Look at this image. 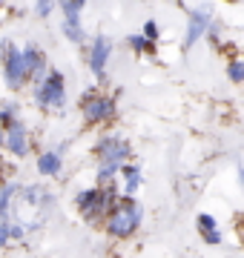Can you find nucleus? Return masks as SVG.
<instances>
[{
  "label": "nucleus",
  "mask_w": 244,
  "mask_h": 258,
  "mask_svg": "<svg viewBox=\"0 0 244 258\" xmlns=\"http://www.w3.org/2000/svg\"><path fill=\"white\" fill-rule=\"evenodd\" d=\"M6 52V83L9 89H20V83L26 81V72H23V63H20V52L15 46H3Z\"/></svg>",
  "instance_id": "4"
},
{
  "label": "nucleus",
  "mask_w": 244,
  "mask_h": 258,
  "mask_svg": "<svg viewBox=\"0 0 244 258\" xmlns=\"http://www.w3.org/2000/svg\"><path fill=\"white\" fill-rule=\"evenodd\" d=\"M35 101L40 103V106H55V109H60L66 101V92H64V75L60 72H49L43 81H40V86L35 89Z\"/></svg>",
  "instance_id": "2"
},
{
  "label": "nucleus",
  "mask_w": 244,
  "mask_h": 258,
  "mask_svg": "<svg viewBox=\"0 0 244 258\" xmlns=\"http://www.w3.org/2000/svg\"><path fill=\"white\" fill-rule=\"evenodd\" d=\"M109 37H98L92 43V55H89V66H92L95 75H103V66H106V57H109Z\"/></svg>",
  "instance_id": "7"
},
{
  "label": "nucleus",
  "mask_w": 244,
  "mask_h": 258,
  "mask_svg": "<svg viewBox=\"0 0 244 258\" xmlns=\"http://www.w3.org/2000/svg\"><path fill=\"white\" fill-rule=\"evenodd\" d=\"M60 9H64V15H66V26H78V15L84 12V3H81V0H69Z\"/></svg>",
  "instance_id": "10"
},
{
  "label": "nucleus",
  "mask_w": 244,
  "mask_h": 258,
  "mask_svg": "<svg viewBox=\"0 0 244 258\" xmlns=\"http://www.w3.org/2000/svg\"><path fill=\"white\" fill-rule=\"evenodd\" d=\"M115 169H118L115 164H101V169H98V181H101V184H106V181L115 175Z\"/></svg>",
  "instance_id": "14"
},
{
  "label": "nucleus",
  "mask_w": 244,
  "mask_h": 258,
  "mask_svg": "<svg viewBox=\"0 0 244 258\" xmlns=\"http://www.w3.org/2000/svg\"><path fill=\"white\" fill-rule=\"evenodd\" d=\"M18 192V186L15 184H6L3 189H0V215H6V210H9V201H12V195Z\"/></svg>",
  "instance_id": "11"
},
{
  "label": "nucleus",
  "mask_w": 244,
  "mask_h": 258,
  "mask_svg": "<svg viewBox=\"0 0 244 258\" xmlns=\"http://www.w3.org/2000/svg\"><path fill=\"white\" fill-rule=\"evenodd\" d=\"M130 43H132V49H152V43H150V40H144L141 35L130 37Z\"/></svg>",
  "instance_id": "17"
},
{
  "label": "nucleus",
  "mask_w": 244,
  "mask_h": 258,
  "mask_svg": "<svg viewBox=\"0 0 244 258\" xmlns=\"http://www.w3.org/2000/svg\"><path fill=\"white\" fill-rule=\"evenodd\" d=\"M158 37V26H155V20H147V26H144V40H155Z\"/></svg>",
  "instance_id": "16"
},
{
  "label": "nucleus",
  "mask_w": 244,
  "mask_h": 258,
  "mask_svg": "<svg viewBox=\"0 0 244 258\" xmlns=\"http://www.w3.org/2000/svg\"><path fill=\"white\" fill-rule=\"evenodd\" d=\"M52 12V3H38V15H49Z\"/></svg>",
  "instance_id": "22"
},
{
  "label": "nucleus",
  "mask_w": 244,
  "mask_h": 258,
  "mask_svg": "<svg viewBox=\"0 0 244 258\" xmlns=\"http://www.w3.org/2000/svg\"><path fill=\"white\" fill-rule=\"evenodd\" d=\"M198 227L204 232H213L216 230V218H213V215H198Z\"/></svg>",
  "instance_id": "15"
},
{
  "label": "nucleus",
  "mask_w": 244,
  "mask_h": 258,
  "mask_svg": "<svg viewBox=\"0 0 244 258\" xmlns=\"http://www.w3.org/2000/svg\"><path fill=\"white\" fill-rule=\"evenodd\" d=\"M124 175H127V192H135V186L141 184V175H138V169L135 166H124Z\"/></svg>",
  "instance_id": "12"
},
{
  "label": "nucleus",
  "mask_w": 244,
  "mask_h": 258,
  "mask_svg": "<svg viewBox=\"0 0 244 258\" xmlns=\"http://www.w3.org/2000/svg\"><path fill=\"white\" fill-rule=\"evenodd\" d=\"M98 152H101L103 164L121 166V161H127V158H130V144H127V141H121V138H103L101 147H98Z\"/></svg>",
  "instance_id": "3"
},
{
  "label": "nucleus",
  "mask_w": 244,
  "mask_h": 258,
  "mask_svg": "<svg viewBox=\"0 0 244 258\" xmlns=\"http://www.w3.org/2000/svg\"><path fill=\"white\" fill-rule=\"evenodd\" d=\"M230 81H233V83H241L244 81V63H241V60H233V63H230Z\"/></svg>",
  "instance_id": "13"
},
{
  "label": "nucleus",
  "mask_w": 244,
  "mask_h": 258,
  "mask_svg": "<svg viewBox=\"0 0 244 258\" xmlns=\"http://www.w3.org/2000/svg\"><path fill=\"white\" fill-rule=\"evenodd\" d=\"M3 144L15 152L18 158H23L29 152V141H26V129L20 126V123H12L9 129H6V135H3Z\"/></svg>",
  "instance_id": "6"
},
{
  "label": "nucleus",
  "mask_w": 244,
  "mask_h": 258,
  "mask_svg": "<svg viewBox=\"0 0 244 258\" xmlns=\"http://www.w3.org/2000/svg\"><path fill=\"white\" fill-rule=\"evenodd\" d=\"M207 23H210V20H207L204 12L190 18V29H187V37H184V46H187V49H190V46H196L198 37H201V35L207 32Z\"/></svg>",
  "instance_id": "8"
},
{
  "label": "nucleus",
  "mask_w": 244,
  "mask_h": 258,
  "mask_svg": "<svg viewBox=\"0 0 244 258\" xmlns=\"http://www.w3.org/2000/svg\"><path fill=\"white\" fill-rule=\"evenodd\" d=\"M38 172L40 175H57L60 172V155L57 152H46L38 158Z\"/></svg>",
  "instance_id": "9"
},
{
  "label": "nucleus",
  "mask_w": 244,
  "mask_h": 258,
  "mask_svg": "<svg viewBox=\"0 0 244 258\" xmlns=\"http://www.w3.org/2000/svg\"><path fill=\"white\" fill-rule=\"evenodd\" d=\"M204 238H207V244H221V232H218V230L204 232Z\"/></svg>",
  "instance_id": "19"
},
{
  "label": "nucleus",
  "mask_w": 244,
  "mask_h": 258,
  "mask_svg": "<svg viewBox=\"0 0 244 258\" xmlns=\"http://www.w3.org/2000/svg\"><path fill=\"white\" fill-rule=\"evenodd\" d=\"M138 221H141L138 204L132 201V198H124V201H118L112 210H109V215H106V230L112 232V235H118V238H127V235L135 232Z\"/></svg>",
  "instance_id": "1"
},
{
  "label": "nucleus",
  "mask_w": 244,
  "mask_h": 258,
  "mask_svg": "<svg viewBox=\"0 0 244 258\" xmlns=\"http://www.w3.org/2000/svg\"><path fill=\"white\" fill-rule=\"evenodd\" d=\"M64 29H66V35L72 37V40H84V32H81L78 26H64Z\"/></svg>",
  "instance_id": "18"
},
{
  "label": "nucleus",
  "mask_w": 244,
  "mask_h": 258,
  "mask_svg": "<svg viewBox=\"0 0 244 258\" xmlns=\"http://www.w3.org/2000/svg\"><path fill=\"white\" fill-rule=\"evenodd\" d=\"M9 241V224H0V247Z\"/></svg>",
  "instance_id": "20"
},
{
  "label": "nucleus",
  "mask_w": 244,
  "mask_h": 258,
  "mask_svg": "<svg viewBox=\"0 0 244 258\" xmlns=\"http://www.w3.org/2000/svg\"><path fill=\"white\" fill-rule=\"evenodd\" d=\"M112 112H115V103L109 101V98H103V95H95V98H86L84 101V115L92 120V123L112 118Z\"/></svg>",
  "instance_id": "5"
},
{
  "label": "nucleus",
  "mask_w": 244,
  "mask_h": 258,
  "mask_svg": "<svg viewBox=\"0 0 244 258\" xmlns=\"http://www.w3.org/2000/svg\"><path fill=\"white\" fill-rule=\"evenodd\" d=\"M0 120H3L6 126H12V123H15V118H12V109H3V112H0Z\"/></svg>",
  "instance_id": "21"
}]
</instances>
